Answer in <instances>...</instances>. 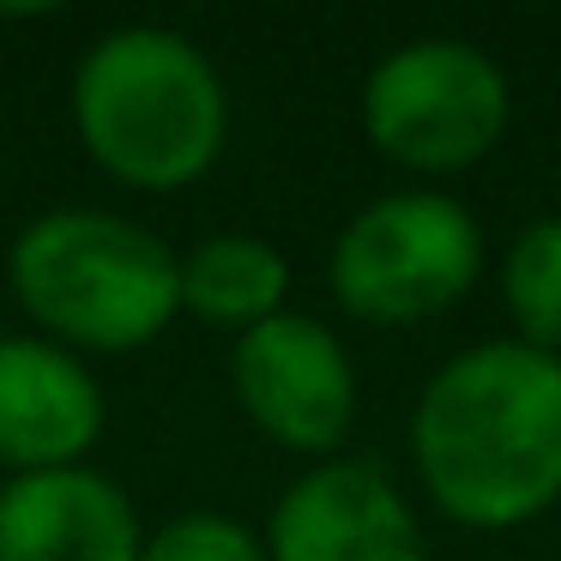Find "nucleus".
<instances>
[{
    "label": "nucleus",
    "instance_id": "obj_1",
    "mask_svg": "<svg viewBox=\"0 0 561 561\" xmlns=\"http://www.w3.org/2000/svg\"><path fill=\"white\" fill-rule=\"evenodd\" d=\"M411 459L428 501L465 531H513L561 501V356L489 339L447 356L416 392Z\"/></svg>",
    "mask_w": 561,
    "mask_h": 561
},
{
    "label": "nucleus",
    "instance_id": "obj_9",
    "mask_svg": "<svg viewBox=\"0 0 561 561\" xmlns=\"http://www.w3.org/2000/svg\"><path fill=\"white\" fill-rule=\"evenodd\" d=\"M139 549L146 525L127 489L91 465L0 489V561H139Z\"/></svg>",
    "mask_w": 561,
    "mask_h": 561
},
{
    "label": "nucleus",
    "instance_id": "obj_12",
    "mask_svg": "<svg viewBox=\"0 0 561 561\" xmlns=\"http://www.w3.org/2000/svg\"><path fill=\"white\" fill-rule=\"evenodd\" d=\"M139 561H266V543L230 513H182L146 537Z\"/></svg>",
    "mask_w": 561,
    "mask_h": 561
},
{
    "label": "nucleus",
    "instance_id": "obj_2",
    "mask_svg": "<svg viewBox=\"0 0 561 561\" xmlns=\"http://www.w3.org/2000/svg\"><path fill=\"white\" fill-rule=\"evenodd\" d=\"M73 134L103 175L139 194H182L230 139V98L194 37L122 25L73 67Z\"/></svg>",
    "mask_w": 561,
    "mask_h": 561
},
{
    "label": "nucleus",
    "instance_id": "obj_3",
    "mask_svg": "<svg viewBox=\"0 0 561 561\" xmlns=\"http://www.w3.org/2000/svg\"><path fill=\"white\" fill-rule=\"evenodd\" d=\"M13 302L61 351L127 356L182 314V254L122 211L61 206L19 230L7 254Z\"/></svg>",
    "mask_w": 561,
    "mask_h": 561
},
{
    "label": "nucleus",
    "instance_id": "obj_7",
    "mask_svg": "<svg viewBox=\"0 0 561 561\" xmlns=\"http://www.w3.org/2000/svg\"><path fill=\"white\" fill-rule=\"evenodd\" d=\"M266 561H428V543L380 465L320 459L272 507Z\"/></svg>",
    "mask_w": 561,
    "mask_h": 561
},
{
    "label": "nucleus",
    "instance_id": "obj_10",
    "mask_svg": "<svg viewBox=\"0 0 561 561\" xmlns=\"http://www.w3.org/2000/svg\"><path fill=\"white\" fill-rule=\"evenodd\" d=\"M284 290H290V266L266 236L218 230L182 254V314L230 327L236 339L284 314Z\"/></svg>",
    "mask_w": 561,
    "mask_h": 561
},
{
    "label": "nucleus",
    "instance_id": "obj_8",
    "mask_svg": "<svg viewBox=\"0 0 561 561\" xmlns=\"http://www.w3.org/2000/svg\"><path fill=\"white\" fill-rule=\"evenodd\" d=\"M110 404L73 351L0 332V465L13 477L73 471L103 440Z\"/></svg>",
    "mask_w": 561,
    "mask_h": 561
},
{
    "label": "nucleus",
    "instance_id": "obj_4",
    "mask_svg": "<svg viewBox=\"0 0 561 561\" xmlns=\"http://www.w3.org/2000/svg\"><path fill=\"white\" fill-rule=\"evenodd\" d=\"M513 122V85L495 55L459 37H416L380 55L363 85V134L387 163L453 175L483 163Z\"/></svg>",
    "mask_w": 561,
    "mask_h": 561
},
{
    "label": "nucleus",
    "instance_id": "obj_5",
    "mask_svg": "<svg viewBox=\"0 0 561 561\" xmlns=\"http://www.w3.org/2000/svg\"><path fill=\"white\" fill-rule=\"evenodd\" d=\"M483 272V230L453 194H387L339 230L332 302L368 327H416L459 302Z\"/></svg>",
    "mask_w": 561,
    "mask_h": 561
},
{
    "label": "nucleus",
    "instance_id": "obj_11",
    "mask_svg": "<svg viewBox=\"0 0 561 561\" xmlns=\"http://www.w3.org/2000/svg\"><path fill=\"white\" fill-rule=\"evenodd\" d=\"M501 308L519 344L561 356V218H537L501 260Z\"/></svg>",
    "mask_w": 561,
    "mask_h": 561
},
{
    "label": "nucleus",
    "instance_id": "obj_6",
    "mask_svg": "<svg viewBox=\"0 0 561 561\" xmlns=\"http://www.w3.org/2000/svg\"><path fill=\"white\" fill-rule=\"evenodd\" d=\"M230 387L248 423L290 453H332L356 423V368L314 314H272L230 351Z\"/></svg>",
    "mask_w": 561,
    "mask_h": 561
}]
</instances>
